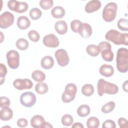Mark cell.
<instances>
[{"label":"cell","instance_id":"f6af8a7d","mask_svg":"<svg viewBox=\"0 0 128 128\" xmlns=\"http://www.w3.org/2000/svg\"><path fill=\"white\" fill-rule=\"evenodd\" d=\"M128 80H126L122 84V89L126 92H128Z\"/></svg>","mask_w":128,"mask_h":128},{"label":"cell","instance_id":"4dcf8cb0","mask_svg":"<svg viewBox=\"0 0 128 128\" xmlns=\"http://www.w3.org/2000/svg\"><path fill=\"white\" fill-rule=\"evenodd\" d=\"M61 121L64 126H70L74 122V118L71 115L69 114H66L62 116Z\"/></svg>","mask_w":128,"mask_h":128},{"label":"cell","instance_id":"4fadbf2b","mask_svg":"<svg viewBox=\"0 0 128 128\" xmlns=\"http://www.w3.org/2000/svg\"><path fill=\"white\" fill-rule=\"evenodd\" d=\"M92 32V28L88 24L82 22L78 29V33L82 38H88L91 36Z\"/></svg>","mask_w":128,"mask_h":128},{"label":"cell","instance_id":"5bb4252c","mask_svg":"<svg viewBox=\"0 0 128 128\" xmlns=\"http://www.w3.org/2000/svg\"><path fill=\"white\" fill-rule=\"evenodd\" d=\"M101 6V2L100 0H92L86 4L84 10L87 13H92L98 10Z\"/></svg>","mask_w":128,"mask_h":128},{"label":"cell","instance_id":"60d3db41","mask_svg":"<svg viewBox=\"0 0 128 128\" xmlns=\"http://www.w3.org/2000/svg\"><path fill=\"white\" fill-rule=\"evenodd\" d=\"M28 120L24 118H20L17 121V125L20 128L26 127L28 125Z\"/></svg>","mask_w":128,"mask_h":128},{"label":"cell","instance_id":"f1b7e54d","mask_svg":"<svg viewBox=\"0 0 128 128\" xmlns=\"http://www.w3.org/2000/svg\"><path fill=\"white\" fill-rule=\"evenodd\" d=\"M116 106V104L113 101H110L104 104L102 107V112L104 114H108L112 112Z\"/></svg>","mask_w":128,"mask_h":128},{"label":"cell","instance_id":"5b68a950","mask_svg":"<svg viewBox=\"0 0 128 128\" xmlns=\"http://www.w3.org/2000/svg\"><path fill=\"white\" fill-rule=\"evenodd\" d=\"M100 52H101L103 60L106 62H112L114 59V53L112 50L110 44L106 42L103 41L100 42L98 44Z\"/></svg>","mask_w":128,"mask_h":128},{"label":"cell","instance_id":"1f68e13d","mask_svg":"<svg viewBox=\"0 0 128 128\" xmlns=\"http://www.w3.org/2000/svg\"><path fill=\"white\" fill-rule=\"evenodd\" d=\"M118 26L122 31L128 30V20L127 19L122 18L118 22Z\"/></svg>","mask_w":128,"mask_h":128},{"label":"cell","instance_id":"8992f818","mask_svg":"<svg viewBox=\"0 0 128 128\" xmlns=\"http://www.w3.org/2000/svg\"><path fill=\"white\" fill-rule=\"evenodd\" d=\"M77 92V87L74 84L70 83L66 84L64 91L62 96V101L64 103H69L75 98Z\"/></svg>","mask_w":128,"mask_h":128},{"label":"cell","instance_id":"4316f807","mask_svg":"<svg viewBox=\"0 0 128 128\" xmlns=\"http://www.w3.org/2000/svg\"><path fill=\"white\" fill-rule=\"evenodd\" d=\"M100 125L99 120L94 116L90 117L86 122V126L88 128H98Z\"/></svg>","mask_w":128,"mask_h":128},{"label":"cell","instance_id":"83f0119b","mask_svg":"<svg viewBox=\"0 0 128 128\" xmlns=\"http://www.w3.org/2000/svg\"><path fill=\"white\" fill-rule=\"evenodd\" d=\"M16 44L17 48L22 50H26L29 46V44L28 40L24 38H20L18 39L16 42Z\"/></svg>","mask_w":128,"mask_h":128},{"label":"cell","instance_id":"44dd1931","mask_svg":"<svg viewBox=\"0 0 128 128\" xmlns=\"http://www.w3.org/2000/svg\"><path fill=\"white\" fill-rule=\"evenodd\" d=\"M65 10L64 8L60 6L54 7L51 10L52 16L56 18H61L65 15Z\"/></svg>","mask_w":128,"mask_h":128},{"label":"cell","instance_id":"e0dca14e","mask_svg":"<svg viewBox=\"0 0 128 128\" xmlns=\"http://www.w3.org/2000/svg\"><path fill=\"white\" fill-rule=\"evenodd\" d=\"M16 24L18 28L20 30H26L30 25V21L26 16H20L18 18Z\"/></svg>","mask_w":128,"mask_h":128},{"label":"cell","instance_id":"8fae6325","mask_svg":"<svg viewBox=\"0 0 128 128\" xmlns=\"http://www.w3.org/2000/svg\"><path fill=\"white\" fill-rule=\"evenodd\" d=\"M14 87L18 90H24L30 89L33 86L32 82L29 79L18 78L13 82Z\"/></svg>","mask_w":128,"mask_h":128},{"label":"cell","instance_id":"603a6c76","mask_svg":"<svg viewBox=\"0 0 128 128\" xmlns=\"http://www.w3.org/2000/svg\"><path fill=\"white\" fill-rule=\"evenodd\" d=\"M90 112V108L86 104L80 106L77 110V114L80 117H85L88 116Z\"/></svg>","mask_w":128,"mask_h":128},{"label":"cell","instance_id":"e575fe53","mask_svg":"<svg viewBox=\"0 0 128 128\" xmlns=\"http://www.w3.org/2000/svg\"><path fill=\"white\" fill-rule=\"evenodd\" d=\"M82 24V22L78 20H74L70 22V28L72 32L78 33V30L80 26Z\"/></svg>","mask_w":128,"mask_h":128},{"label":"cell","instance_id":"30bf717a","mask_svg":"<svg viewBox=\"0 0 128 128\" xmlns=\"http://www.w3.org/2000/svg\"><path fill=\"white\" fill-rule=\"evenodd\" d=\"M54 55L58 64L60 66H65L69 63V56L66 50L64 49L58 50L55 52Z\"/></svg>","mask_w":128,"mask_h":128},{"label":"cell","instance_id":"9c48e42d","mask_svg":"<svg viewBox=\"0 0 128 128\" xmlns=\"http://www.w3.org/2000/svg\"><path fill=\"white\" fill-rule=\"evenodd\" d=\"M14 22V16L9 12L6 11L0 16V27L6 29L11 26Z\"/></svg>","mask_w":128,"mask_h":128},{"label":"cell","instance_id":"3957f363","mask_svg":"<svg viewBox=\"0 0 128 128\" xmlns=\"http://www.w3.org/2000/svg\"><path fill=\"white\" fill-rule=\"evenodd\" d=\"M118 87L115 84L106 82L102 78L98 80L97 84V90L99 96L104 94H115L118 92Z\"/></svg>","mask_w":128,"mask_h":128},{"label":"cell","instance_id":"9a60e30c","mask_svg":"<svg viewBox=\"0 0 128 128\" xmlns=\"http://www.w3.org/2000/svg\"><path fill=\"white\" fill-rule=\"evenodd\" d=\"M13 116V112L9 106L1 108L0 111V118L3 121H8L10 120Z\"/></svg>","mask_w":128,"mask_h":128},{"label":"cell","instance_id":"ba28073f","mask_svg":"<svg viewBox=\"0 0 128 128\" xmlns=\"http://www.w3.org/2000/svg\"><path fill=\"white\" fill-rule=\"evenodd\" d=\"M36 98L35 94L31 92H26L22 93L20 96L21 104L27 108L34 106L36 102Z\"/></svg>","mask_w":128,"mask_h":128},{"label":"cell","instance_id":"2e32d148","mask_svg":"<svg viewBox=\"0 0 128 128\" xmlns=\"http://www.w3.org/2000/svg\"><path fill=\"white\" fill-rule=\"evenodd\" d=\"M100 73L105 77H110L114 73V69L112 66L110 64H103L100 68Z\"/></svg>","mask_w":128,"mask_h":128},{"label":"cell","instance_id":"f546056e","mask_svg":"<svg viewBox=\"0 0 128 128\" xmlns=\"http://www.w3.org/2000/svg\"><path fill=\"white\" fill-rule=\"evenodd\" d=\"M42 15V11L37 8H32L30 12V16L33 20H37L39 19Z\"/></svg>","mask_w":128,"mask_h":128},{"label":"cell","instance_id":"7a4b0ae2","mask_svg":"<svg viewBox=\"0 0 128 128\" xmlns=\"http://www.w3.org/2000/svg\"><path fill=\"white\" fill-rule=\"evenodd\" d=\"M128 50L126 48H121L117 51L116 63L118 70L122 73L128 70Z\"/></svg>","mask_w":128,"mask_h":128},{"label":"cell","instance_id":"ac0fdd59","mask_svg":"<svg viewBox=\"0 0 128 128\" xmlns=\"http://www.w3.org/2000/svg\"><path fill=\"white\" fill-rule=\"evenodd\" d=\"M56 31L60 34H64L68 31V26L64 20H59L56 22L54 25Z\"/></svg>","mask_w":128,"mask_h":128},{"label":"cell","instance_id":"d6986e66","mask_svg":"<svg viewBox=\"0 0 128 128\" xmlns=\"http://www.w3.org/2000/svg\"><path fill=\"white\" fill-rule=\"evenodd\" d=\"M45 122L42 116L36 114L30 120L31 126L34 128H41L42 124Z\"/></svg>","mask_w":128,"mask_h":128},{"label":"cell","instance_id":"6da1fadb","mask_svg":"<svg viewBox=\"0 0 128 128\" xmlns=\"http://www.w3.org/2000/svg\"><path fill=\"white\" fill-rule=\"evenodd\" d=\"M105 38L116 45L128 44V33H121L115 30H110L106 34Z\"/></svg>","mask_w":128,"mask_h":128},{"label":"cell","instance_id":"ab89813d","mask_svg":"<svg viewBox=\"0 0 128 128\" xmlns=\"http://www.w3.org/2000/svg\"><path fill=\"white\" fill-rule=\"evenodd\" d=\"M118 124L120 128H127L128 127V122L126 118H120L118 120Z\"/></svg>","mask_w":128,"mask_h":128},{"label":"cell","instance_id":"7c38bea8","mask_svg":"<svg viewBox=\"0 0 128 128\" xmlns=\"http://www.w3.org/2000/svg\"><path fill=\"white\" fill-rule=\"evenodd\" d=\"M43 44L48 48H56L59 46L58 38L53 34H50L45 36L42 40Z\"/></svg>","mask_w":128,"mask_h":128},{"label":"cell","instance_id":"cb8c5ba5","mask_svg":"<svg viewBox=\"0 0 128 128\" xmlns=\"http://www.w3.org/2000/svg\"><path fill=\"white\" fill-rule=\"evenodd\" d=\"M86 51L88 54L92 57L98 56L100 53L98 48L94 44H90L86 46Z\"/></svg>","mask_w":128,"mask_h":128},{"label":"cell","instance_id":"7bdbcfd3","mask_svg":"<svg viewBox=\"0 0 128 128\" xmlns=\"http://www.w3.org/2000/svg\"><path fill=\"white\" fill-rule=\"evenodd\" d=\"M52 128L53 126L49 122H44L41 128Z\"/></svg>","mask_w":128,"mask_h":128},{"label":"cell","instance_id":"277c9868","mask_svg":"<svg viewBox=\"0 0 128 128\" xmlns=\"http://www.w3.org/2000/svg\"><path fill=\"white\" fill-rule=\"evenodd\" d=\"M118 6L114 2L107 4L102 10V16L104 20L106 22H111L116 18Z\"/></svg>","mask_w":128,"mask_h":128},{"label":"cell","instance_id":"d4e9b609","mask_svg":"<svg viewBox=\"0 0 128 128\" xmlns=\"http://www.w3.org/2000/svg\"><path fill=\"white\" fill-rule=\"evenodd\" d=\"M48 86L47 84L44 82H38L36 85L35 90L38 94H45L48 92Z\"/></svg>","mask_w":128,"mask_h":128},{"label":"cell","instance_id":"ffe728a7","mask_svg":"<svg viewBox=\"0 0 128 128\" xmlns=\"http://www.w3.org/2000/svg\"><path fill=\"white\" fill-rule=\"evenodd\" d=\"M42 67L45 70L50 69L54 65V60L50 56H45L41 60Z\"/></svg>","mask_w":128,"mask_h":128},{"label":"cell","instance_id":"f35d334b","mask_svg":"<svg viewBox=\"0 0 128 128\" xmlns=\"http://www.w3.org/2000/svg\"><path fill=\"white\" fill-rule=\"evenodd\" d=\"M28 8V4L26 2H20L19 8L16 12L18 13H23L26 12Z\"/></svg>","mask_w":128,"mask_h":128},{"label":"cell","instance_id":"8d00e7d4","mask_svg":"<svg viewBox=\"0 0 128 128\" xmlns=\"http://www.w3.org/2000/svg\"><path fill=\"white\" fill-rule=\"evenodd\" d=\"M102 128H116V125L114 121L111 120H105L102 125Z\"/></svg>","mask_w":128,"mask_h":128},{"label":"cell","instance_id":"d6a6232c","mask_svg":"<svg viewBox=\"0 0 128 128\" xmlns=\"http://www.w3.org/2000/svg\"><path fill=\"white\" fill-rule=\"evenodd\" d=\"M40 6L44 10H49L54 5V2L52 0H41L40 2Z\"/></svg>","mask_w":128,"mask_h":128},{"label":"cell","instance_id":"836d02e7","mask_svg":"<svg viewBox=\"0 0 128 128\" xmlns=\"http://www.w3.org/2000/svg\"><path fill=\"white\" fill-rule=\"evenodd\" d=\"M28 36L30 40L34 42H38L40 38L39 34L35 30H30L28 33Z\"/></svg>","mask_w":128,"mask_h":128},{"label":"cell","instance_id":"74e56055","mask_svg":"<svg viewBox=\"0 0 128 128\" xmlns=\"http://www.w3.org/2000/svg\"><path fill=\"white\" fill-rule=\"evenodd\" d=\"M10 105V100L8 98L5 96H1L0 98V106L3 108L9 106Z\"/></svg>","mask_w":128,"mask_h":128},{"label":"cell","instance_id":"d590c367","mask_svg":"<svg viewBox=\"0 0 128 128\" xmlns=\"http://www.w3.org/2000/svg\"><path fill=\"white\" fill-rule=\"evenodd\" d=\"M7 74V68L6 66L2 63L0 64V77L1 80V84L4 82V77Z\"/></svg>","mask_w":128,"mask_h":128},{"label":"cell","instance_id":"484cf974","mask_svg":"<svg viewBox=\"0 0 128 128\" xmlns=\"http://www.w3.org/2000/svg\"><path fill=\"white\" fill-rule=\"evenodd\" d=\"M82 92L86 96H90L94 93V88L91 84H85L82 88Z\"/></svg>","mask_w":128,"mask_h":128},{"label":"cell","instance_id":"b9f144b4","mask_svg":"<svg viewBox=\"0 0 128 128\" xmlns=\"http://www.w3.org/2000/svg\"><path fill=\"white\" fill-rule=\"evenodd\" d=\"M18 1L15 0H10L8 2V6L9 9L11 10L14 11L16 6V4Z\"/></svg>","mask_w":128,"mask_h":128},{"label":"cell","instance_id":"ee69618b","mask_svg":"<svg viewBox=\"0 0 128 128\" xmlns=\"http://www.w3.org/2000/svg\"><path fill=\"white\" fill-rule=\"evenodd\" d=\"M72 128H83L84 126L82 123L80 122H76L73 124V125L72 126Z\"/></svg>","mask_w":128,"mask_h":128},{"label":"cell","instance_id":"7402d4cb","mask_svg":"<svg viewBox=\"0 0 128 128\" xmlns=\"http://www.w3.org/2000/svg\"><path fill=\"white\" fill-rule=\"evenodd\" d=\"M32 78L35 81L38 82H41L45 80L46 74L40 70H36L32 72Z\"/></svg>","mask_w":128,"mask_h":128},{"label":"cell","instance_id":"52a82bcc","mask_svg":"<svg viewBox=\"0 0 128 128\" xmlns=\"http://www.w3.org/2000/svg\"><path fill=\"white\" fill-rule=\"evenodd\" d=\"M7 62L9 67L12 69H16L20 64V54L15 50H9L6 55Z\"/></svg>","mask_w":128,"mask_h":128}]
</instances>
